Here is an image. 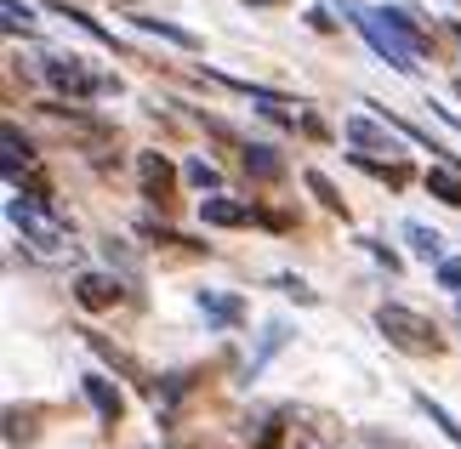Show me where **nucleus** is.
<instances>
[{
    "mask_svg": "<svg viewBox=\"0 0 461 449\" xmlns=\"http://www.w3.org/2000/svg\"><path fill=\"white\" fill-rule=\"evenodd\" d=\"M137 183H143V200L159 205V211H171L176 205V166L159 148H143L137 154Z\"/></svg>",
    "mask_w": 461,
    "mask_h": 449,
    "instance_id": "nucleus-5",
    "label": "nucleus"
},
{
    "mask_svg": "<svg viewBox=\"0 0 461 449\" xmlns=\"http://www.w3.org/2000/svg\"><path fill=\"white\" fill-rule=\"evenodd\" d=\"M63 17H68V23H75V29H86V34H92V40H97V46H114V34H109V29H103V23H92V17H86L80 6H63Z\"/></svg>",
    "mask_w": 461,
    "mask_h": 449,
    "instance_id": "nucleus-20",
    "label": "nucleus"
},
{
    "mask_svg": "<svg viewBox=\"0 0 461 449\" xmlns=\"http://www.w3.org/2000/svg\"><path fill=\"white\" fill-rule=\"evenodd\" d=\"M200 217L211 228H245V222H257V211L245 205V200H228V193H211V200L200 205Z\"/></svg>",
    "mask_w": 461,
    "mask_h": 449,
    "instance_id": "nucleus-10",
    "label": "nucleus"
},
{
    "mask_svg": "<svg viewBox=\"0 0 461 449\" xmlns=\"http://www.w3.org/2000/svg\"><path fill=\"white\" fill-rule=\"evenodd\" d=\"M342 137L353 142V154H399V142H393V125L387 120H348L342 125Z\"/></svg>",
    "mask_w": 461,
    "mask_h": 449,
    "instance_id": "nucleus-6",
    "label": "nucleus"
},
{
    "mask_svg": "<svg viewBox=\"0 0 461 449\" xmlns=\"http://www.w3.org/2000/svg\"><path fill=\"white\" fill-rule=\"evenodd\" d=\"M200 313H205L217 330H240V325H245V301L228 296V291H200Z\"/></svg>",
    "mask_w": 461,
    "mask_h": 449,
    "instance_id": "nucleus-9",
    "label": "nucleus"
},
{
    "mask_svg": "<svg viewBox=\"0 0 461 449\" xmlns=\"http://www.w3.org/2000/svg\"><path fill=\"white\" fill-rule=\"evenodd\" d=\"M303 183H308V193H319V205H325V211H336V217H348V205H342V193H336V183H330V176H325V171H308V176H303Z\"/></svg>",
    "mask_w": 461,
    "mask_h": 449,
    "instance_id": "nucleus-17",
    "label": "nucleus"
},
{
    "mask_svg": "<svg viewBox=\"0 0 461 449\" xmlns=\"http://www.w3.org/2000/svg\"><path fill=\"white\" fill-rule=\"evenodd\" d=\"M6 217H12V228L23 233V239H29L34 250H46V256H75L68 222H58V217H51V211H46V200H23V193H12Z\"/></svg>",
    "mask_w": 461,
    "mask_h": 449,
    "instance_id": "nucleus-3",
    "label": "nucleus"
},
{
    "mask_svg": "<svg viewBox=\"0 0 461 449\" xmlns=\"http://www.w3.org/2000/svg\"><path fill=\"white\" fill-rule=\"evenodd\" d=\"M428 193L438 205H456L461 211V171H428Z\"/></svg>",
    "mask_w": 461,
    "mask_h": 449,
    "instance_id": "nucleus-16",
    "label": "nucleus"
},
{
    "mask_svg": "<svg viewBox=\"0 0 461 449\" xmlns=\"http://www.w3.org/2000/svg\"><path fill=\"white\" fill-rule=\"evenodd\" d=\"M376 330H382L387 341H393V347L416 353V358L445 353V336H438L433 319H421L416 308H399V301H382V308H376Z\"/></svg>",
    "mask_w": 461,
    "mask_h": 449,
    "instance_id": "nucleus-4",
    "label": "nucleus"
},
{
    "mask_svg": "<svg viewBox=\"0 0 461 449\" xmlns=\"http://www.w3.org/2000/svg\"><path fill=\"white\" fill-rule=\"evenodd\" d=\"M353 166H359L365 176H376V183H387V188H411V183H416V171L404 166V159H376V154H353Z\"/></svg>",
    "mask_w": 461,
    "mask_h": 449,
    "instance_id": "nucleus-12",
    "label": "nucleus"
},
{
    "mask_svg": "<svg viewBox=\"0 0 461 449\" xmlns=\"http://www.w3.org/2000/svg\"><path fill=\"white\" fill-rule=\"evenodd\" d=\"M34 23V17H29V6H23V0H6V29L17 34V29H29Z\"/></svg>",
    "mask_w": 461,
    "mask_h": 449,
    "instance_id": "nucleus-25",
    "label": "nucleus"
},
{
    "mask_svg": "<svg viewBox=\"0 0 461 449\" xmlns=\"http://www.w3.org/2000/svg\"><path fill=\"white\" fill-rule=\"evenodd\" d=\"M240 159H245V171H251L257 183H279V176H285V154H274L268 142H245Z\"/></svg>",
    "mask_w": 461,
    "mask_h": 449,
    "instance_id": "nucleus-11",
    "label": "nucleus"
},
{
    "mask_svg": "<svg viewBox=\"0 0 461 449\" xmlns=\"http://www.w3.org/2000/svg\"><path fill=\"white\" fill-rule=\"evenodd\" d=\"M80 387H86V399H92V409H97V421H103V427H120V421H126V392H120L109 375H97V370H92Z\"/></svg>",
    "mask_w": 461,
    "mask_h": 449,
    "instance_id": "nucleus-8",
    "label": "nucleus"
},
{
    "mask_svg": "<svg viewBox=\"0 0 461 449\" xmlns=\"http://www.w3.org/2000/svg\"><path fill=\"white\" fill-rule=\"evenodd\" d=\"M359 245H365V250H370V256H376V262L387 267V274H399V267H404V262H399V256H393V250H387L382 239H359Z\"/></svg>",
    "mask_w": 461,
    "mask_h": 449,
    "instance_id": "nucleus-23",
    "label": "nucleus"
},
{
    "mask_svg": "<svg viewBox=\"0 0 461 449\" xmlns=\"http://www.w3.org/2000/svg\"><path fill=\"white\" fill-rule=\"evenodd\" d=\"M126 6H137V0H126Z\"/></svg>",
    "mask_w": 461,
    "mask_h": 449,
    "instance_id": "nucleus-28",
    "label": "nucleus"
},
{
    "mask_svg": "<svg viewBox=\"0 0 461 449\" xmlns=\"http://www.w3.org/2000/svg\"><path fill=\"white\" fill-rule=\"evenodd\" d=\"M41 75H46V85L58 97H68V103H86V97H109V92H120V80L114 75H97V68H86V58H75V51H46L41 58Z\"/></svg>",
    "mask_w": 461,
    "mask_h": 449,
    "instance_id": "nucleus-2",
    "label": "nucleus"
},
{
    "mask_svg": "<svg viewBox=\"0 0 461 449\" xmlns=\"http://www.w3.org/2000/svg\"><path fill=\"white\" fill-rule=\"evenodd\" d=\"M404 239H411V250L421 262H445V233L421 228V222H404Z\"/></svg>",
    "mask_w": 461,
    "mask_h": 449,
    "instance_id": "nucleus-14",
    "label": "nucleus"
},
{
    "mask_svg": "<svg viewBox=\"0 0 461 449\" xmlns=\"http://www.w3.org/2000/svg\"><path fill=\"white\" fill-rule=\"evenodd\" d=\"M285 341H291V330H285V325H262V347H257V358H251V375H257L262 364H268V358H274L279 347H285Z\"/></svg>",
    "mask_w": 461,
    "mask_h": 449,
    "instance_id": "nucleus-18",
    "label": "nucleus"
},
{
    "mask_svg": "<svg viewBox=\"0 0 461 449\" xmlns=\"http://www.w3.org/2000/svg\"><path fill=\"white\" fill-rule=\"evenodd\" d=\"M274 284H279V291H285V296H296V301H319V296H313V291H308V284L296 279V274H279Z\"/></svg>",
    "mask_w": 461,
    "mask_h": 449,
    "instance_id": "nucleus-24",
    "label": "nucleus"
},
{
    "mask_svg": "<svg viewBox=\"0 0 461 449\" xmlns=\"http://www.w3.org/2000/svg\"><path fill=\"white\" fill-rule=\"evenodd\" d=\"M131 23L159 34V40H171V46H183V51H200V34H188V29H176V23H159V17H149V12H131Z\"/></svg>",
    "mask_w": 461,
    "mask_h": 449,
    "instance_id": "nucleus-13",
    "label": "nucleus"
},
{
    "mask_svg": "<svg viewBox=\"0 0 461 449\" xmlns=\"http://www.w3.org/2000/svg\"><path fill=\"white\" fill-rule=\"evenodd\" d=\"M75 301L86 313H109V308L126 301V291H120V279H109V274H80L75 279Z\"/></svg>",
    "mask_w": 461,
    "mask_h": 449,
    "instance_id": "nucleus-7",
    "label": "nucleus"
},
{
    "mask_svg": "<svg viewBox=\"0 0 461 449\" xmlns=\"http://www.w3.org/2000/svg\"><path fill=\"white\" fill-rule=\"evenodd\" d=\"M245 6H251V12H257V6H279V0H245Z\"/></svg>",
    "mask_w": 461,
    "mask_h": 449,
    "instance_id": "nucleus-26",
    "label": "nucleus"
},
{
    "mask_svg": "<svg viewBox=\"0 0 461 449\" xmlns=\"http://www.w3.org/2000/svg\"><path fill=\"white\" fill-rule=\"evenodd\" d=\"M416 409H421V416H428V421L438 427V433H445V438H450V444L461 449V421L450 416V409H445V404H438V399H428V392H416Z\"/></svg>",
    "mask_w": 461,
    "mask_h": 449,
    "instance_id": "nucleus-15",
    "label": "nucleus"
},
{
    "mask_svg": "<svg viewBox=\"0 0 461 449\" xmlns=\"http://www.w3.org/2000/svg\"><path fill=\"white\" fill-rule=\"evenodd\" d=\"M103 256H109V262H120L126 274H137V256H131V250L120 245V239H103Z\"/></svg>",
    "mask_w": 461,
    "mask_h": 449,
    "instance_id": "nucleus-22",
    "label": "nucleus"
},
{
    "mask_svg": "<svg viewBox=\"0 0 461 449\" xmlns=\"http://www.w3.org/2000/svg\"><path fill=\"white\" fill-rule=\"evenodd\" d=\"M438 284L461 296V256H445V262H438Z\"/></svg>",
    "mask_w": 461,
    "mask_h": 449,
    "instance_id": "nucleus-21",
    "label": "nucleus"
},
{
    "mask_svg": "<svg viewBox=\"0 0 461 449\" xmlns=\"http://www.w3.org/2000/svg\"><path fill=\"white\" fill-rule=\"evenodd\" d=\"M450 34H456V40H461V17H456V23H450Z\"/></svg>",
    "mask_w": 461,
    "mask_h": 449,
    "instance_id": "nucleus-27",
    "label": "nucleus"
},
{
    "mask_svg": "<svg viewBox=\"0 0 461 449\" xmlns=\"http://www.w3.org/2000/svg\"><path fill=\"white\" fill-rule=\"evenodd\" d=\"M348 23L370 40L382 63H393L399 75H416V58H428L433 51V34L416 23L411 6H359V0H342Z\"/></svg>",
    "mask_w": 461,
    "mask_h": 449,
    "instance_id": "nucleus-1",
    "label": "nucleus"
},
{
    "mask_svg": "<svg viewBox=\"0 0 461 449\" xmlns=\"http://www.w3.org/2000/svg\"><path fill=\"white\" fill-rule=\"evenodd\" d=\"M183 176H188V183H194V188H211V193H217V188H222V171H217V166H211V159H188V166H183Z\"/></svg>",
    "mask_w": 461,
    "mask_h": 449,
    "instance_id": "nucleus-19",
    "label": "nucleus"
}]
</instances>
